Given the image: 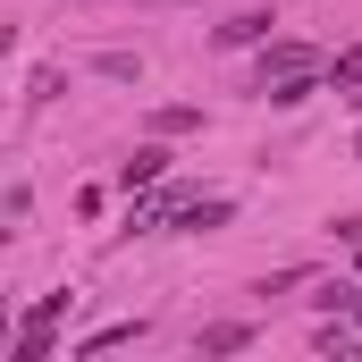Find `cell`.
<instances>
[{"label": "cell", "instance_id": "obj_8", "mask_svg": "<svg viewBox=\"0 0 362 362\" xmlns=\"http://www.w3.org/2000/svg\"><path fill=\"white\" fill-rule=\"evenodd\" d=\"M51 329H59V320H34V312H25V329H17V362H42V354H51Z\"/></svg>", "mask_w": 362, "mask_h": 362}, {"label": "cell", "instance_id": "obj_11", "mask_svg": "<svg viewBox=\"0 0 362 362\" xmlns=\"http://www.w3.org/2000/svg\"><path fill=\"white\" fill-rule=\"evenodd\" d=\"M93 68H101V76H118V85H135V76H144V59H135V51H101Z\"/></svg>", "mask_w": 362, "mask_h": 362}, {"label": "cell", "instance_id": "obj_14", "mask_svg": "<svg viewBox=\"0 0 362 362\" xmlns=\"http://www.w3.org/2000/svg\"><path fill=\"white\" fill-rule=\"evenodd\" d=\"M320 354H329V362H354V354H362V337H346V329H320Z\"/></svg>", "mask_w": 362, "mask_h": 362}, {"label": "cell", "instance_id": "obj_16", "mask_svg": "<svg viewBox=\"0 0 362 362\" xmlns=\"http://www.w3.org/2000/svg\"><path fill=\"white\" fill-rule=\"evenodd\" d=\"M135 8H185V0H135Z\"/></svg>", "mask_w": 362, "mask_h": 362}, {"label": "cell", "instance_id": "obj_12", "mask_svg": "<svg viewBox=\"0 0 362 362\" xmlns=\"http://www.w3.org/2000/svg\"><path fill=\"white\" fill-rule=\"evenodd\" d=\"M59 93H68V76H59V68H34V85H25V101H34V110H42V101H59Z\"/></svg>", "mask_w": 362, "mask_h": 362}, {"label": "cell", "instance_id": "obj_15", "mask_svg": "<svg viewBox=\"0 0 362 362\" xmlns=\"http://www.w3.org/2000/svg\"><path fill=\"white\" fill-rule=\"evenodd\" d=\"M337 236H346V245H362V211H354V219H337Z\"/></svg>", "mask_w": 362, "mask_h": 362}, {"label": "cell", "instance_id": "obj_10", "mask_svg": "<svg viewBox=\"0 0 362 362\" xmlns=\"http://www.w3.org/2000/svg\"><path fill=\"white\" fill-rule=\"evenodd\" d=\"M312 93H320V76H312V68H303V76H278V85H270V101H278V110H303V101H312Z\"/></svg>", "mask_w": 362, "mask_h": 362}, {"label": "cell", "instance_id": "obj_1", "mask_svg": "<svg viewBox=\"0 0 362 362\" xmlns=\"http://www.w3.org/2000/svg\"><path fill=\"white\" fill-rule=\"evenodd\" d=\"M320 320H362V286L354 278H312V295H303Z\"/></svg>", "mask_w": 362, "mask_h": 362}, {"label": "cell", "instance_id": "obj_9", "mask_svg": "<svg viewBox=\"0 0 362 362\" xmlns=\"http://www.w3.org/2000/svg\"><path fill=\"white\" fill-rule=\"evenodd\" d=\"M202 127V110L194 101H169V110H152V135H194Z\"/></svg>", "mask_w": 362, "mask_h": 362}, {"label": "cell", "instance_id": "obj_5", "mask_svg": "<svg viewBox=\"0 0 362 362\" xmlns=\"http://www.w3.org/2000/svg\"><path fill=\"white\" fill-rule=\"evenodd\" d=\"M152 337V320H110V329H93L85 346H76V362H93V354H110V346H144Z\"/></svg>", "mask_w": 362, "mask_h": 362}, {"label": "cell", "instance_id": "obj_6", "mask_svg": "<svg viewBox=\"0 0 362 362\" xmlns=\"http://www.w3.org/2000/svg\"><path fill=\"white\" fill-rule=\"evenodd\" d=\"M303 68H312V51H303V42H270V51H262V93H270L278 76H303Z\"/></svg>", "mask_w": 362, "mask_h": 362}, {"label": "cell", "instance_id": "obj_2", "mask_svg": "<svg viewBox=\"0 0 362 362\" xmlns=\"http://www.w3.org/2000/svg\"><path fill=\"white\" fill-rule=\"evenodd\" d=\"M228 219H236V202H228V194H194L169 228H177V236H211V228H228Z\"/></svg>", "mask_w": 362, "mask_h": 362}, {"label": "cell", "instance_id": "obj_13", "mask_svg": "<svg viewBox=\"0 0 362 362\" xmlns=\"http://www.w3.org/2000/svg\"><path fill=\"white\" fill-rule=\"evenodd\" d=\"M329 85H337V93H362V42L337 59V68H329Z\"/></svg>", "mask_w": 362, "mask_h": 362}, {"label": "cell", "instance_id": "obj_17", "mask_svg": "<svg viewBox=\"0 0 362 362\" xmlns=\"http://www.w3.org/2000/svg\"><path fill=\"white\" fill-rule=\"evenodd\" d=\"M354 160H362V135H354Z\"/></svg>", "mask_w": 362, "mask_h": 362}, {"label": "cell", "instance_id": "obj_3", "mask_svg": "<svg viewBox=\"0 0 362 362\" xmlns=\"http://www.w3.org/2000/svg\"><path fill=\"white\" fill-rule=\"evenodd\" d=\"M160 177H169V152H160V144H135V152L118 160V185H127V194H144V185H160Z\"/></svg>", "mask_w": 362, "mask_h": 362}, {"label": "cell", "instance_id": "obj_4", "mask_svg": "<svg viewBox=\"0 0 362 362\" xmlns=\"http://www.w3.org/2000/svg\"><path fill=\"white\" fill-rule=\"evenodd\" d=\"M211 42H219V51H253V42H270V8H236Z\"/></svg>", "mask_w": 362, "mask_h": 362}, {"label": "cell", "instance_id": "obj_7", "mask_svg": "<svg viewBox=\"0 0 362 362\" xmlns=\"http://www.w3.org/2000/svg\"><path fill=\"white\" fill-rule=\"evenodd\" d=\"M253 346V329L245 320H219V329H194V354H245Z\"/></svg>", "mask_w": 362, "mask_h": 362}]
</instances>
